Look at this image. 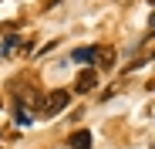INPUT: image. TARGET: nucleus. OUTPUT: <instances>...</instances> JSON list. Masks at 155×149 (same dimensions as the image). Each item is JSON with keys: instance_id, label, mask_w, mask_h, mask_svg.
I'll return each instance as SVG.
<instances>
[{"instance_id": "1", "label": "nucleus", "mask_w": 155, "mask_h": 149, "mask_svg": "<svg viewBox=\"0 0 155 149\" xmlns=\"http://www.w3.org/2000/svg\"><path fill=\"white\" fill-rule=\"evenodd\" d=\"M68 102H71V92H51L47 98H44V105H41V115H58V112H64L68 109Z\"/></svg>"}, {"instance_id": "2", "label": "nucleus", "mask_w": 155, "mask_h": 149, "mask_svg": "<svg viewBox=\"0 0 155 149\" xmlns=\"http://www.w3.org/2000/svg\"><path fill=\"white\" fill-rule=\"evenodd\" d=\"M94 85H98V74L88 68V71H81V74H78V81H74V92H81V95H84V92H91Z\"/></svg>"}, {"instance_id": "3", "label": "nucleus", "mask_w": 155, "mask_h": 149, "mask_svg": "<svg viewBox=\"0 0 155 149\" xmlns=\"http://www.w3.org/2000/svg\"><path fill=\"white\" fill-rule=\"evenodd\" d=\"M68 146H71V149H91V132H88V129H78V132H71Z\"/></svg>"}, {"instance_id": "4", "label": "nucleus", "mask_w": 155, "mask_h": 149, "mask_svg": "<svg viewBox=\"0 0 155 149\" xmlns=\"http://www.w3.org/2000/svg\"><path fill=\"white\" fill-rule=\"evenodd\" d=\"M94 64L98 68H115V51H111V47H98V58H94Z\"/></svg>"}, {"instance_id": "5", "label": "nucleus", "mask_w": 155, "mask_h": 149, "mask_svg": "<svg viewBox=\"0 0 155 149\" xmlns=\"http://www.w3.org/2000/svg\"><path fill=\"white\" fill-rule=\"evenodd\" d=\"M74 61H81V64H94V58H98V47H78V51L71 54Z\"/></svg>"}, {"instance_id": "6", "label": "nucleus", "mask_w": 155, "mask_h": 149, "mask_svg": "<svg viewBox=\"0 0 155 149\" xmlns=\"http://www.w3.org/2000/svg\"><path fill=\"white\" fill-rule=\"evenodd\" d=\"M17 44H20V37H7L4 44H0V54H14V51H17Z\"/></svg>"}, {"instance_id": "7", "label": "nucleus", "mask_w": 155, "mask_h": 149, "mask_svg": "<svg viewBox=\"0 0 155 149\" xmlns=\"http://www.w3.org/2000/svg\"><path fill=\"white\" fill-rule=\"evenodd\" d=\"M148 27H152V31H155V14H152V20H148Z\"/></svg>"}]
</instances>
